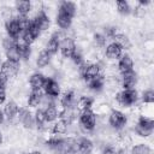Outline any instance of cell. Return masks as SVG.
<instances>
[{
    "mask_svg": "<svg viewBox=\"0 0 154 154\" xmlns=\"http://www.w3.org/2000/svg\"><path fill=\"white\" fill-rule=\"evenodd\" d=\"M116 148L112 144H106L102 148V154H116Z\"/></svg>",
    "mask_w": 154,
    "mask_h": 154,
    "instance_id": "7bdbcfd3",
    "label": "cell"
},
{
    "mask_svg": "<svg viewBox=\"0 0 154 154\" xmlns=\"http://www.w3.org/2000/svg\"><path fill=\"white\" fill-rule=\"evenodd\" d=\"M17 46V40L16 38H12V37H5L2 40V47L5 48V51L10 49V48H13Z\"/></svg>",
    "mask_w": 154,
    "mask_h": 154,
    "instance_id": "f35d334b",
    "label": "cell"
},
{
    "mask_svg": "<svg viewBox=\"0 0 154 154\" xmlns=\"http://www.w3.org/2000/svg\"><path fill=\"white\" fill-rule=\"evenodd\" d=\"M117 34H118L117 32V28H114V26H107V28H105V36H106V38L107 37L114 38V36Z\"/></svg>",
    "mask_w": 154,
    "mask_h": 154,
    "instance_id": "b9f144b4",
    "label": "cell"
},
{
    "mask_svg": "<svg viewBox=\"0 0 154 154\" xmlns=\"http://www.w3.org/2000/svg\"><path fill=\"white\" fill-rule=\"evenodd\" d=\"M18 111H19L18 105H17L14 101L11 100V101H8V102L6 103V106H5V108H4V114H5V117H6L8 120H13V119L17 117Z\"/></svg>",
    "mask_w": 154,
    "mask_h": 154,
    "instance_id": "ac0fdd59",
    "label": "cell"
},
{
    "mask_svg": "<svg viewBox=\"0 0 154 154\" xmlns=\"http://www.w3.org/2000/svg\"><path fill=\"white\" fill-rule=\"evenodd\" d=\"M6 57L8 60H14V61H19V54H18V51H17V46L13 47V48H10L6 51Z\"/></svg>",
    "mask_w": 154,
    "mask_h": 154,
    "instance_id": "74e56055",
    "label": "cell"
},
{
    "mask_svg": "<svg viewBox=\"0 0 154 154\" xmlns=\"http://www.w3.org/2000/svg\"><path fill=\"white\" fill-rule=\"evenodd\" d=\"M153 129H154V120L152 118H148V117H144V116H141L136 123V128H135V131L138 136L141 137H148L152 135L153 132Z\"/></svg>",
    "mask_w": 154,
    "mask_h": 154,
    "instance_id": "6da1fadb",
    "label": "cell"
},
{
    "mask_svg": "<svg viewBox=\"0 0 154 154\" xmlns=\"http://www.w3.org/2000/svg\"><path fill=\"white\" fill-rule=\"evenodd\" d=\"M114 42L118 43V45L122 47V49H129V48L131 47V42H130L129 37H128L125 34L118 32V34L114 36Z\"/></svg>",
    "mask_w": 154,
    "mask_h": 154,
    "instance_id": "83f0119b",
    "label": "cell"
},
{
    "mask_svg": "<svg viewBox=\"0 0 154 154\" xmlns=\"http://www.w3.org/2000/svg\"><path fill=\"white\" fill-rule=\"evenodd\" d=\"M76 10H77V8H76V5H75L73 2H71V1H63V2H60V5H59V12L65 13L66 16H69V17H71V18L75 17Z\"/></svg>",
    "mask_w": 154,
    "mask_h": 154,
    "instance_id": "44dd1931",
    "label": "cell"
},
{
    "mask_svg": "<svg viewBox=\"0 0 154 154\" xmlns=\"http://www.w3.org/2000/svg\"><path fill=\"white\" fill-rule=\"evenodd\" d=\"M117 10H118V12H119L120 14H123V16H128V14L131 13V7H130L129 2L125 1V0L117 1Z\"/></svg>",
    "mask_w": 154,
    "mask_h": 154,
    "instance_id": "836d02e7",
    "label": "cell"
},
{
    "mask_svg": "<svg viewBox=\"0 0 154 154\" xmlns=\"http://www.w3.org/2000/svg\"><path fill=\"white\" fill-rule=\"evenodd\" d=\"M59 48H60V42H59L58 40L53 38V37H51L49 41H48L47 45H46V49H45V51H46L49 55H54V54L58 53Z\"/></svg>",
    "mask_w": 154,
    "mask_h": 154,
    "instance_id": "f546056e",
    "label": "cell"
},
{
    "mask_svg": "<svg viewBox=\"0 0 154 154\" xmlns=\"http://www.w3.org/2000/svg\"><path fill=\"white\" fill-rule=\"evenodd\" d=\"M5 29H6V32L8 35V37H12V38H19V35L22 34L20 31V28L17 23V19L13 17L8 20H6L5 23Z\"/></svg>",
    "mask_w": 154,
    "mask_h": 154,
    "instance_id": "4fadbf2b",
    "label": "cell"
},
{
    "mask_svg": "<svg viewBox=\"0 0 154 154\" xmlns=\"http://www.w3.org/2000/svg\"><path fill=\"white\" fill-rule=\"evenodd\" d=\"M142 101L144 103H153L154 102V91L153 89H147L142 94Z\"/></svg>",
    "mask_w": 154,
    "mask_h": 154,
    "instance_id": "8d00e7d4",
    "label": "cell"
},
{
    "mask_svg": "<svg viewBox=\"0 0 154 154\" xmlns=\"http://www.w3.org/2000/svg\"><path fill=\"white\" fill-rule=\"evenodd\" d=\"M7 81H8V78L4 75V73H1L0 72V87H6V84H7Z\"/></svg>",
    "mask_w": 154,
    "mask_h": 154,
    "instance_id": "ee69618b",
    "label": "cell"
},
{
    "mask_svg": "<svg viewBox=\"0 0 154 154\" xmlns=\"http://www.w3.org/2000/svg\"><path fill=\"white\" fill-rule=\"evenodd\" d=\"M79 71H81V76L84 78L85 82L97 77L100 75V66L97 64H83L82 66H79Z\"/></svg>",
    "mask_w": 154,
    "mask_h": 154,
    "instance_id": "8992f818",
    "label": "cell"
},
{
    "mask_svg": "<svg viewBox=\"0 0 154 154\" xmlns=\"http://www.w3.org/2000/svg\"><path fill=\"white\" fill-rule=\"evenodd\" d=\"M126 116L123 113V112H120V111H118V109H113L111 113H109V117H108V123H109V125L113 128V129H116V130H120V129H123L124 126H125V124H126Z\"/></svg>",
    "mask_w": 154,
    "mask_h": 154,
    "instance_id": "5b68a950",
    "label": "cell"
},
{
    "mask_svg": "<svg viewBox=\"0 0 154 154\" xmlns=\"http://www.w3.org/2000/svg\"><path fill=\"white\" fill-rule=\"evenodd\" d=\"M93 102H94V100H93L91 97H89V96H81L79 100H78L77 103H76V108H77L78 111H81V112L88 111V109L91 108Z\"/></svg>",
    "mask_w": 154,
    "mask_h": 154,
    "instance_id": "d4e9b609",
    "label": "cell"
},
{
    "mask_svg": "<svg viewBox=\"0 0 154 154\" xmlns=\"http://www.w3.org/2000/svg\"><path fill=\"white\" fill-rule=\"evenodd\" d=\"M34 22V24L40 29V31H45L49 28L51 25V20H49V17L46 14V12L43 10L38 11V13L35 16L34 19H31Z\"/></svg>",
    "mask_w": 154,
    "mask_h": 154,
    "instance_id": "7c38bea8",
    "label": "cell"
},
{
    "mask_svg": "<svg viewBox=\"0 0 154 154\" xmlns=\"http://www.w3.org/2000/svg\"><path fill=\"white\" fill-rule=\"evenodd\" d=\"M87 83H88V87H89L90 90H93V91H100L103 88V85H105V78H103V76L99 75L97 77L88 81Z\"/></svg>",
    "mask_w": 154,
    "mask_h": 154,
    "instance_id": "603a6c76",
    "label": "cell"
},
{
    "mask_svg": "<svg viewBox=\"0 0 154 154\" xmlns=\"http://www.w3.org/2000/svg\"><path fill=\"white\" fill-rule=\"evenodd\" d=\"M57 154H76L77 153V140L72 137L60 138L59 146L54 150Z\"/></svg>",
    "mask_w": 154,
    "mask_h": 154,
    "instance_id": "3957f363",
    "label": "cell"
},
{
    "mask_svg": "<svg viewBox=\"0 0 154 154\" xmlns=\"http://www.w3.org/2000/svg\"><path fill=\"white\" fill-rule=\"evenodd\" d=\"M106 36L103 34H94V43L97 46V47H103L106 45Z\"/></svg>",
    "mask_w": 154,
    "mask_h": 154,
    "instance_id": "ab89813d",
    "label": "cell"
},
{
    "mask_svg": "<svg viewBox=\"0 0 154 154\" xmlns=\"http://www.w3.org/2000/svg\"><path fill=\"white\" fill-rule=\"evenodd\" d=\"M40 29L34 24V22L31 20V23H30V26L24 31V32H22V40L25 42V43H28V45H31L37 37H38V35H40Z\"/></svg>",
    "mask_w": 154,
    "mask_h": 154,
    "instance_id": "ba28073f",
    "label": "cell"
},
{
    "mask_svg": "<svg viewBox=\"0 0 154 154\" xmlns=\"http://www.w3.org/2000/svg\"><path fill=\"white\" fill-rule=\"evenodd\" d=\"M77 152H78V154H91L93 142L87 137L79 138L77 141Z\"/></svg>",
    "mask_w": 154,
    "mask_h": 154,
    "instance_id": "e0dca14e",
    "label": "cell"
},
{
    "mask_svg": "<svg viewBox=\"0 0 154 154\" xmlns=\"http://www.w3.org/2000/svg\"><path fill=\"white\" fill-rule=\"evenodd\" d=\"M136 83H137V73L134 70L122 73V85L124 89H135Z\"/></svg>",
    "mask_w": 154,
    "mask_h": 154,
    "instance_id": "5bb4252c",
    "label": "cell"
},
{
    "mask_svg": "<svg viewBox=\"0 0 154 154\" xmlns=\"http://www.w3.org/2000/svg\"><path fill=\"white\" fill-rule=\"evenodd\" d=\"M30 154H41L40 152H32V153H30Z\"/></svg>",
    "mask_w": 154,
    "mask_h": 154,
    "instance_id": "c3c4849f",
    "label": "cell"
},
{
    "mask_svg": "<svg viewBox=\"0 0 154 154\" xmlns=\"http://www.w3.org/2000/svg\"><path fill=\"white\" fill-rule=\"evenodd\" d=\"M16 19H17V23H18V25H19L22 32H24V31L30 26L31 19H29L28 16H18V17H16ZM20 35H22V34H20Z\"/></svg>",
    "mask_w": 154,
    "mask_h": 154,
    "instance_id": "e575fe53",
    "label": "cell"
},
{
    "mask_svg": "<svg viewBox=\"0 0 154 154\" xmlns=\"http://www.w3.org/2000/svg\"><path fill=\"white\" fill-rule=\"evenodd\" d=\"M122 55H123V49L118 43L112 42L106 47V57L108 59H112V60L113 59H119Z\"/></svg>",
    "mask_w": 154,
    "mask_h": 154,
    "instance_id": "2e32d148",
    "label": "cell"
},
{
    "mask_svg": "<svg viewBox=\"0 0 154 154\" xmlns=\"http://www.w3.org/2000/svg\"><path fill=\"white\" fill-rule=\"evenodd\" d=\"M71 59H72L73 64L77 65V66H82V65L84 64V58H83V55H82L77 49H76V52L73 53V55L71 57Z\"/></svg>",
    "mask_w": 154,
    "mask_h": 154,
    "instance_id": "60d3db41",
    "label": "cell"
},
{
    "mask_svg": "<svg viewBox=\"0 0 154 154\" xmlns=\"http://www.w3.org/2000/svg\"><path fill=\"white\" fill-rule=\"evenodd\" d=\"M59 49H60L61 55L64 58H71L73 55V53L76 52V43H75V41L72 38L66 37L65 40L61 41Z\"/></svg>",
    "mask_w": 154,
    "mask_h": 154,
    "instance_id": "30bf717a",
    "label": "cell"
},
{
    "mask_svg": "<svg viewBox=\"0 0 154 154\" xmlns=\"http://www.w3.org/2000/svg\"><path fill=\"white\" fill-rule=\"evenodd\" d=\"M42 88H43L46 95H49L52 97H57L60 94V87H59L58 82L54 81L53 78L46 77V81H45V84Z\"/></svg>",
    "mask_w": 154,
    "mask_h": 154,
    "instance_id": "8fae6325",
    "label": "cell"
},
{
    "mask_svg": "<svg viewBox=\"0 0 154 154\" xmlns=\"http://www.w3.org/2000/svg\"><path fill=\"white\" fill-rule=\"evenodd\" d=\"M4 120H5V114L2 111H0V125L4 123Z\"/></svg>",
    "mask_w": 154,
    "mask_h": 154,
    "instance_id": "bcb514c9",
    "label": "cell"
},
{
    "mask_svg": "<svg viewBox=\"0 0 154 154\" xmlns=\"http://www.w3.org/2000/svg\"><path fill=\"white\" fill-rule=\"evenodd\" d=\"M6 100V93L5 91H0V105H2Z\"/></svg>",
    "mask_w": 154,
    "mask_h": 154,
    "instance_id": "f6af8a7d",
    "label": "cell"
},
{
    "mask_svg": "<svg viewBox=\"0 0 154 154\" xmlns=\"http://www.w3.org/2000/svg\"><path fill=\"white\" fill-rule=\"evenodd\" d=\"M116 97H117V101L124 107H130L135 105L138 99L137 91L135 89H124L123 91L118 93Z\"/></svg>",
    "mask_w": 154,
    "mask_h": 154,
    "instance_id": "7a4b0ae2",
    "label": "cell"
},
{
    "mask_svg": "<svg viewBox=\"0 0 154 154\" xmlns=\"http://www.w3.org/2000/svg\"><path fill=\"white\" fill-rule=\"evenodd\" d=\"M18 120L22 123V125L26 129H31L35 124V119H34V116L31 114V112L26 108H19L18 111Z\"/></svg>",
    "mask_w": 154,
    "mask_h": 154,
    "instance_id": "9c48e42d",
    "label": "cell"
},
{
    "mask_svg": "<svg viewBox=\"0 0 154 154\" xmlns=\"http://www.w3.org/2000/svg\"><path fill=\"white\" fill-rule=\"evenodd\" d=\"M57 24H58L59 28L66 30V29H69V28L71 26V24H72V18L69 17V16H66L65 13H61V12L58 11V14H57Z\"/></svg>",
    "mask_w": 154,
    "mask_h": 154,
    "instance_id": "cb8c5ba5",
    "label": "cell"
},
{
    "mask_svg": "<svg viewBox=\"0 0 154 154\" xmlns=\"http://www.w3.org/2000/svg\"><path fill=\"white\" fill-rule=\"evenodd\" d=\"M118 70L120 73H125L134 70V61L129 54H124L119 58L118 61Z\"/></svg>",
    "mask_w": 154,
    "mask_h": 154,
    "instance_id": "9a60e30c",
    "label": "cell"
},
{
    "mask_svg": "<svg viewBox=\"0 0 154 154\" xmlns=\"http://www.w3.org/2000/svg\"><path fill=\"white\" fill-rule=\"evenodd\" d=\"M34 119H35V124L37 125V129H42L45 126V123H46L45 109H42V108L36 109L35 116H34Z\"/></svg>",
    "mask_w": 154,
    "mask_h": 154,
    "instance_id": "d6a6232c",
    "label": "cell"
},
{
    "mask_svg": "<svg viewBox=\"0 0 154 154\" xmlns=\"http://www.w3.org/2000/svg\"><path fill=\"white\" fill-rule=\"evenodd\" d=\"M95 125H96V116L91 109L81 112V114H79V126L84 131L94 130Z\"/></svg>",
    "mask_w": 154,
    "mask_h": 154,
    "instance_id": "277c9868",
    "label": "cell"
},
{
    "mask_svg": "<svg viewBox=\"0 0 154 154\" xmlns=\"http://www.w3.org/2000/svg\"><path fill=\"white\" fill-rule=\"evenodd\" d=\"M60 103L64 108H71L75 106V93L72 90H69L63 94L60 99Z\"/></svg>",
    "mask_w": 154,
    "mask_h": 154,
    "instance_id": "7402d4cb",
    "label": "cell"
},
{
    "mask_svg": "<svg viewBox=\"0 0 154 154\" xmlns=\"http://www.w3.org/2000/svg\"><path fill=\"white\" fill-rule=\"evenodd\" d=\"M45 81H46V77H45L42 73H38V72L32 73V75L30 76V79H29L32 90H40V89L43 87Z\"/></svg>",
    "mask_w": 154,
    "mask_h": 154,
    "instance_id": "ffe728a7",
    "label": "cell"
},
{
    "mask_svg": "<svg viewBox=\"0 0 154 154\" xmlns=\"http://www.w3.org/2000/svg\"><path fill=\"white\" fill-rule=\"evenodd\" d=\"M131 154H150V148L144 143H138L131 148Z\"/></svg>",
    "mask_w": 154,
    "mask_h": 154,
    "instance_id": "d590c367",
    "label": "cell"
},
{
    "mask_svg": "<svg viewBox=\"0 0 154 154\" xmlns=\"http://www.w3.org/2000/svg\"><path fill=\"white\" fill-rule=\"evenodd\" d=\"M67 125H69V124H67L65 120L60 119V120H58V122L54 123L53 129H52V132H53L54 135H64V134L67 131Z\"/></svg>",
    "mask_w": 154,
    "mask_h": 154,
    "instance_id": "4dcf8cb0",
    "label": "cell"
},
{
    "mask_svg": "<svg viewBox=\"0 0 154 154\" xmlns=\"http://www.w3.org/2000/svg\"><path fill=\"white\" fill-rule=\"evenodd\" d=\"M51 57H52V55H49L46 51H42V52L38 54L37 59H36V65H37V67H45V66H47V65L51 63Z\"/></svg>",
    "mask_w": 154,
    "mask_h": 154,
    "instance_id": "1f68e13d",
    "label": "cell"
},
{
    "mask_svg": "<svg viewBox=\"0 0 154 154\" xmlns=\"http://www.w3.org/2000/svg\"><path fill=\"white\" fill-rule=\"evenodd\" d=\"M116 154H123V153H122V152H119V153H116Z\"/></svg>",
    "mask_w": 154,
    "mask_h": 154,
    "instance_id": "681fc988",
    "label": "cell"
},
{
    "mask_svg": "<svg viewBox=\"0 0 154 154\" xmlns=\"http://www.w3.org/2000/svg\"><path fill=\"white\" fill-rule=\"evenodd\" d=\"M42 100V94L40 90H31V93L28 96V106L30 107H36L41 103Z\"/></svg>",
    "mask_w": 154,
    "mask_h": 154,
    "instance_id": "4316f807",
    "label": "cell"
},
{
    "mask_svg": "<svg viewBox=\"0 0 154 154\" xmlns=\"http://www.w3.org/2000/svg\"><path fill=\"white\" fill-rule=\"evenodd\" d=\"M19 70V61H14V60H8L6 59L2 65H1V73H4L7 78L8 77H13L17 75Z\"/></svg>",
    "mask_w": 154,
    "mask_h": 154,
    "instance_id": "52a82bcc",
    "label": "cell"
},
{
    "mask_svg": "<svg viewBox=\"0 0 154 154\" xmlns=\"http://www.w3.org/2000/svg\"><path fill=\"white\" fill-rule=\"evenodd\" d=\"M16 10L18 12V16H28L31 11V2L30 1H17L16 2Z\"/></svg>",
    "mask_w": 154,
    "mask_h": 154,
    "instance_id": "484cf974",
    "label": "cell"
},
{
    "mask_svg": "<svg viewBox=\"0 0 154 154\" xmlns=\"http://www.w3.org/2000/svg\"><path fill=\"white\" fill-rule=\"evenodd\" d=\"M1 142H2V134L0 132V144H1Z\"/></svg>",
    "mask_w": 154,
    "mask_h": 154,
    "instance_id": "7dc6e473",
    "label": "cell"
},
{
    "mask_svg": "<svg viewBox=\"0 0 154 154\" xmlns=\"http://www.w3.org/2000/svg\"><path fill=\"white\" fill-rule=\"evenodd\" d=\"M45 117H46V123H51V122H54L58 117H59V113L57 111V107L54 105H51V106H47L45 108Z\"/></svg>",
    "mask_w": 154,
    "mask_h": 154,
    "instance_id": "f1b7e54d",
    "label": "cell"
},
{
    "mask_svg": "<svg viewBox=\"0 0 154 154\" xmlns=\"http://www.w3.org/2000/svg\"><path fill=\"white\" fill-rule=\"evenodd\" d=\"M17 51H18V54H19V58L22 59H29L30 54H31V48H30V45L25 43L22 38H17Z\"/></svg>",
    "mask_w": 154,
    "mask_h": 154,
    "instance_id": "d6986e66",
    "label": "cell"
}]
</instances>
